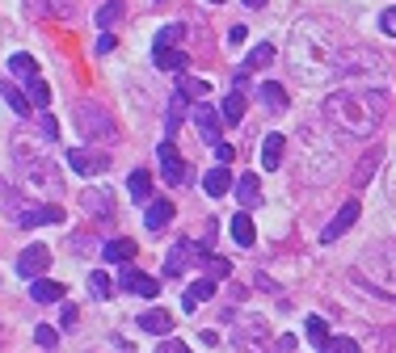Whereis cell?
<instances>
[{
    "instance_id": "41",
    "label": "cell",
    "mask_w": 396,
    "mask_h": 353,
    "mask_svg": "<svg viewBox=\"0 0 396 353\" xmlns=\"http://www.w3.org/2000/svg\"><path fill=\"white\" fill-rule=\"evenodd\" d=\"M177 88H181V93H190V97L211 93V84H207V80H194V76H181V80H177Z\"/></svg>"
},
{
    "instance_id": "14",
    "label": "cell",
    "mask_w": 396,
    "mask_h": 353,
    "mask_svg": "<svg viewBox=\"0 0 396 353\" xmlns=\"http://www.w3.org/2000/svg\"><path fill=\"white\" fill-rule=\"evenodd\" d=\"M173 223V202L169 198H152L148 206H143V227L148 232H160V227H169Z\"/></svg>"
},
{
    "instance_id": "42",
    "label": "cell",
    "mask_w": 396,
    "mask_h": 353,
    "mask_svg": "<svg viewBox=\"0 0 396 353\" xmlns=\"http://www.w3.org/2000/svg\"><path fill=\"white\" fill-rule=\"evenodd\" d=\"M34 341H38L42 349H55V345H59V333H55L51 324H42V328H34Z\"/></svg>"
},
{
    "instance_id": "31",
    "label": "cell",
    "mask_w": 396,
    "mask_h": 353,
    "mask_svg": "<svg viewBox=\"0 0 396 353\" xmlns=\"http://www.w3.org/2000/svg\"><path fill=\"white\" fill-rule=\"evenodd\" d=\"M118 21H122V0H106V4L97 8V25H101V29H114Z\"/></svg>"
},
{
    "instance_id": "33",
    "label": "cell",
    "mask_w": 396,
    "mask_h": 353,
    "mask_svg": "<svg viewBox=\"0 0 396 353\" xmlns=\"http://www.w3.org/2000/svg\"><path fill=\"white\" fill-rule=\"evenodd\" d=\"M181 38H186V25H181V21H177V25H165V29L156 34V42H152V51H165V46H177Z\"/></svg>"
},
{
    "instance_id": "16",
    "label": "cell",
    "mask_w": 396,
    "mask_h": 353,
    "mask_svg": "<svg viewBox=\"0 0 396 353\" xmlns=\"http://www.w3.org/2000/svg\"><path fill=\"white\" fill-rule=\"evenodd\" d=\"M194 253H198V248H194V244H186V240H181V244H173V248H169V261H165V278H181V269H190V265H194V261H190Z\"/></svg>"
},
{
    "instance_id": "35",
    "label": "cell",
    "mask_w": 396,
    "mask_h": 353,
    "mask_svg": "<svg viewBox=\"0 0 396 353\" xmlns=\"http://www.w3.org/2000/svg\"><path fill=\"white\" fill-rule=\"evenodd\" d=\"M304 328H308V341H312L317 349H325V345H329V324H325L321 316H308V324H304Z\"/></svg>"
},
{
    "instance_id": "27",
    "label": "cell",
    "mask_w": 396,
    "mask_h": 353,
    "mask_svg": "<svg viewBox=\"0 0 396 353\" xmlns=\"http://www.w3.org/2000/svg\"><path fill=\"white\" fill-rule=\"evenodd\" d=\"M219 114H224L228 126H241V118H245V93H228L224 105H219Z\"/></svg>"
},
{
    "instance_id": "5",
    "label": "cell",
    "mask_w": 396,
    "mask_h": 353,
    "mask_svg": "<svg viewBox=\"0 0 396 353\" xmlns=\"http://www.w3.org/2000/svg\"><path fill=\"white\" fill-rule=\"evenodd\" d=\"M68 164H72V173H80V177H97V173H106L110 168V152L106 147H72L68 152Z\"/></svg>"
},
{
    "instance_id": "32",
    "label": "cell",
    "mask_w": 396,
    "mask_h": 353,
    "mask_svg": "<svg viewBox=\"0 0 396 353\" xmlns=\"http://www.w3.org/2000/svg\"><path fill=\"white\" fill-rule=\"evenodd\" d=\"M8 72H13V76H21V80H34V76H38V63H34L25 51H17V55L8 59Z\"/></svg>"
},
{
    "instance_id": "2",
    "label": "cell",
    "mask_w": 396,
    "mask_h": 353,
    "mask_svg": "<svg viewBox=\"0 0 396 353\" xmlns=\"http://www.w3.org/2000/svg\"><path fill=\"white\" fill-rule=\"evenodd\" d=\"M8 168H13V177L21 181V185H30L34 194H63V177H59V168L34 147V143H25V139H13L8 143Z\"/></svg>"
},
{
    "instance_id": "43",
    "label": "cell",
    "mask_w": 396,
    "mask_h": 353,
    "mask_svg": "<svg viewBox=\"0 0 396 353\" xmlns=\"http://www.w3.org/2000/svg\"><path fill=\"white\" fill-rule=\"evenodd\" d=\"M38 135H42L46 143H55V139H59V122H55L51 114H46V118H38Z\"/></svg>"
},
{
    "instance_id": "13",
    "label": "cell",
    "mask_w": 396,
    "mask_h": 353,
    "mask_svg": "<svg viewBox=\"0 0 396 353\" xmlns=\"http://www.w3.org/2000/svg\"><path fill=\"white\" fill-rule=\"evenodd\" d=\"M13 223L21 227V232H30V227H42V223H63V206H34V211H17L13 215Z\"/></svg>"
},
{
    "instance_id": "38",
    "label": "cell",
    "mask_w": 396,
    "mask_h": 353,
    "mask_svg": "<svg viewBox=\"0 0 396 353\" xmlns=\"http://www.w3.org/2000/svg\"><path fill=\"white\" fill-rule=\"evenodd\" d=\"M25 93H30V101H34V105H42V109H46V101H51L46 80H38V76H34V80H25Z\"/></svg>"
},
{
    "instance_id": "9",
    "label": "cell",
    "mask_w": 396,
    "mask_h": 353,
    "mask_svg": "<svg viewBox=\"0 0 396 353\" xmlns=\"http://www.w3.org/2000/svg\"><path fill=\"white\" fill-rule=\"evenodd\" d=\"M156 156H160V173H165V181H169V185L177 189V185H181V181L190 177V168H186V160H181V152H177V147H173V143L165 139V143L156 147Z\"/></svg>"
},
{
    "instance_id": "10",
    "label": "cell",
    "mask_w": 396,
    "mask_h": 353,
    "mask_svg": "<svg viewBox=\"0 0 396 353\" xmlns=\"http://www.w3.org/2000/svg\"><path fill=\"white\" fill-rule=\"evenodd\" d=\"M236 349L241 353H270V333L262 320H249L245 328H236Z\"/></svg>"
},
{
    "instance_id": "1",
    "label": "cell",
    "mask_w": 396,
    "mask_h": 353,
    "mask_svg": "<svg viewBox=\"0 0 396 353\" xmlns=\"http://www.w3.org/2000/svg\"><path fill=\"white\" fill-rule=\"evenodd\" d=\"M384 109H388V93L380 88H342V93H329L321 105L325 122L355 139H371L384 122Z\"/></svg>"
},
{
    "instance_id": "8",
    "label": "cell",
    "mask_w": 396,
    "mask_h": 353,
    "mask_svg": "<svg viewBox=\"0 0 396 353\" xmlns=\"http://www.w3.org/2000/svg\"><path fill=\"white\" fill-rule=\"evenodd\" d=\"M118 291L122 295H139V299H156L160 295V282L148 278V274H139L135 265H122L118 269Z\"/></svg>"
},
{
    "instance_id": "29",
    "label": "cell",
    "mask_w": 396,
    "mask_h": 353,
    "mask_svg": "<svg viewBox=\"0 0 396 353\" xmlns=\"http://www.w3.org/2000/svg\"><path fill=\"white\" fill-rule=\"evenodd\" d=\"M186 109H190V93H181V88H177V93H173V101H169V118H165V122H169V126H165L169 135L177 131V122L186 118Z\"/></svg>"
},
{
    "instance_id": "47",
    "label": "cell",
    "mask_w": 396,
    "mask_h": 353,
    "mask_svg": "<svg viewBox=\"0 0 396 353\" xmlns=\"http://www.w3.org/2000/svg\"><path fill=\"white\" fill-rule=\"evenodd\" d=\"M232 156H236V152H232V143H215V160H219V164H228Z\"/></svg>"
},
{
    "instance_id": "15",
    "label": "cell",
    "mask_w": 396,
    "mask_h": 353,
    "mask_svg": "<svg viewBox=\"0 0 396 353\" xmlns=\"http://www.w3.org/2000/svg\"><path fill=\"white\" fill-rule=\"evenodd\" d=\"M236 198H241V206L245 211H253V206H262V181H257V173H245V177H236Z\"/></svg>"
},
{
    "instance_id": "49",
    "label": "cell",
    "mask_w": 396,
    "mask_h": 353,
    "mask_svg": "<svg viewBox=\"0 0 396 353\" xmlns=\"http://www.w3.org/2000/svg\"><path fill=\"white\" fill-rule=\"evenodd\" d=\"M59 320H63V328H72V324H76V307H72V303H63V312H59Z\"/></svg>"
},
{
    "instance_id": "36",
    "label": "cell",
    "mask_w": 396,
    "mask_h": 353,
    "mask_svg": "<svg viewBox=\"0 0 396 353\" xmlns=\"http://www.w3.org/2000/svg\"><path fill=\"white\" fill-rule=\"evenodd\" d=\"M89 291H93V299H110V291H114L110 274H106V269H93V274H89Z\"/></svg>"
},
{
    "instance_id": "12",
    "label": "cell",
    "mask_w": 396,
    "mask_h": 353,
    "mask_svg": "<svg viewBox=\"0 0 396 353\" xmlns=\"http://www.w3.org/2000/svg\"><path fill=\"white\" fill-rule=\"evenodd\" d=\"M359 211H363V206H359V198H350V202H342V211H338V215L329 219V227L321 232V240H325V244H333L338 236H346V232L355 227V219H359Z\"/></svg>"
},
{
    "instance_id": "11",
    "label": "cell",
    "mask_w": 396,
    "mask_h": 353,
    "mask_svg": "<svg viewBox=\"0 0 396 353\" xmlns=\"http://www.w3.org/2000/svg\"><path fill=\"white\" fill-rule=\"evenodd\" d=\"M80 211L93 215V219H114V215H118L110 189H84V194H80Z\"/></svg>"
},
{
    "instance_id": "37",
    "label": "cell",
    "mask_w": 396,
    "mask_h": 353,
    "mask_svg": "<svg viewBox=\"0 0 396 353\" xmlns=\"http://www.w3.org/2000/svg\"><path fill=\"white\" fill-rule=\"evenodd\" d=\"M245 63H249V67H270V63H274V46H270V42H257Z\"/></svg>"
},
{
    "instance_id": "4",
    "label": "cell",
    "mask_w": 396,
    "mask_h": 353,
    "mask_svg": "<svg viewBox=\"0 0 396 353\" xmlns=\"http://www.w3.org/2000/svg\"><path fill=\"white\" fill-rule=\"evenodd\" d=\"M72 118H76V131H80V139H84V143L106 147V143H114V139H118L114 114H110V109H101V105H93V101H76V105H72Z\"/></svg>"
},
{
    "instance_id": "39",
    "label": "cell",
    "mask_w": 396,
    "mask_h": 353,
    "mask_svg": "<svg viewBox=\"0 0 396 353\" xmlns=\"http://www.w3.org/2000/svg\"><path fill=\"white\" fill-rule=\"evenodd\" d=\"M228 274H232V261L211 253V257H207V278H215V282H219V278H228Z\"/></svg>"
},
{
    "instance_id": "26",
    "label": "cell",
    "mask_w": 396,
    "mask_h": 353,
    "mask_svg": "<svg viewBox=\"0 0 396 353\" xmlns=\"http://www.w3.org/2000/svg\"><path fill=\"white\" fill-rule=\"evenodd\" d=\"M380 160H384V147H371L363 160H359V173H355V189H363L367 181H371V173L380 168Z\"/></svg>"
},
{
    "instance_id": "51",
    "label": "cell",
    "mask_w": 396,
    "mask_h": 353,
    "mask_svg": "<svg viewBox=\"0 0 396 353\" xmlns=\"http://www.w3.org/2000/svg\"><path fill=\"white\" fill-rule=\"evenodd\" d=\"M207 4H219V0H207Z\"/></svg>"
},
{
    "instance_id": "7",
    "label": "cell",
    "mask_w": 396,
    "mask_h": 353,
    "mask_svg": "<svg viewBox=\"0 0 396 353\" xmlns=\"http://www.w3.org/2000/svg\"><path fill=\"white\" fill-rule=\"evenodd\" d=\"M46 265H51V248L46 244H30V248H21V257H17V278H25V282H34V278H42L46 274Z\"/></svg>"
},
{
    "instance_id": "25",
    "label": "cell",
    "mask_w": 396,
    "mask_h": 353,
    "mask_svg": "<svg viewBox=\"0 0 396 353\" xmlns=\"http://www.w3.org/2000/svg\"><path fill=\"white\" fill-rule=\"evenodd\" d=\"M152 59H156V67L160 72H186V51H177V46H165V51H152Z\"/></svg>"
},
{
    "instance_id": "22",
    "label": "cell",
    "mask_w": 396,
    "mask_h": 353,
    "mask_svg": "<svg viewBox=\"0 0 396 353\" xmlns=\"http://www.w3.org/2000/svg\"><path fill=\"white\" fill-rule=\"evenodd\" d=\"M135 253H139V248H135V240H110V244L101 248V257H106V261H114V265H131V261H135Z\"/></svg>"
},
{
    "instance_id": "18",
    "label": "cell",
    "mask_w": 396,
    "mask_h": 353,
    "mask_svg": "<svg viewBox=\"0 0 396 353\" xmlns=\"http://www.w3.org/2000/svg\"><path fill=\"white\" fill-rule=\"evenodd\" d=\"M139 328L152 333V337H169V333H173V316H169L165 307H152V312L139 316Z\"/></svg>"
},
{
    "instance_id": "20",
    "label": "cell",
    "mask_w": 396,
    "mask_h": 353,
    "mask_svg": "<svg viewBox=\"0 0 396 353\" xmlns=\"http://www.w3.org/2000/svg\"><path fill=\"white\" fill-rule=\"evenodd\" d=\"M207 299H215V278H198V282H190V291H186L181 307H186V312H194V307H198V303H207Z\"/></svg>"
},
{
    "instance_id": "3",
    "label": "cell",
    "mask_w": 396,
    "mask_h": 353,
    "mask_svg": "<svg viewBox=\"0 0 396 353\" xmlns=\"http://www.w3.org/2000/svg\"><path fill=\"white\" fill-rule=\"evenodd\" d=\"M287 55H291V67H295L300 76L308 72V59H321L325 76H329V72H338V55H333V46H329V29H325L321 21H300V25H295V34H291Z\"/></svg>"
},
{
    "instance_id": "40",
    "label": "cell",
    "mask_w": 396,
    "mask_h": 353,
    "mask_svg": "<svg viewBox=\"0 0 396 353\" xmlns=\"http://www.w3.org/2000/svg\"><path fill=\"white\" fill-rule=\"evenodd\" d=\"M321 353H359V341L355 337H329V345Z\"/></svg>"
},
{
    "instance_id": "24",
    "label": "cell",
    "mask_w": 396,
    "mask_h": 353,
    "mask_svg": "<svg viewBox=\"0 0 396 353\" xmlns=\"http://www.w3.org/2000/svg\"><path fill=\"white\" fill-rule=\"evenodd\" d=\"M34 13H46V17H59V21H72L76 17V0H30Z\"/></svg>"
},
{
    "instance_id": "48",
    "label": "cell",
    "mask_w": 396,
    "mask_h": 353,
    "mask_svg": "<svg viewBox=\"0 0 396 353\" xmlns=\"http://www.w3.org/2000/svg\"><path fill=\"white\" fill-rule=\"evenodd\" d=\"M156 353H190V349H186L181 341H169V337H165V341H160V349H156Z\"/></svg>"
},
{
    "instance_id": "50",
    "label": "cell",
    "mask_w": 396,
    "mask_h": 353,
    "mask_svg": "<svg viewBox=\"0 0 396 353\" xmlns=\"http://www.w3.org/2000/svg\"><path fill=\"white\" fill-rule=\"evenodd\" d=\"M245 8H266V0H245Z\"/></svg>"
},
{
    "instance_id": "34",
    "label": "cell",
    "mask_w": 396,
    "mask_h": 353,
    "mask_svg": "<svg viewBox=\"0 0 396 353\" xmlns=\"http://www.w3.org/2000/svg\"><path fill=\"white\" fill-rule=\"evenodd\" d=\"M262 101H266V109H274V114L287 109V93H283V84H274V80L262 84Z\"/></svg>"
},
{
    "instance_id": "21",
    "label": "cell",
    "mask_w": 396,
    "mask_h": 353,
    "mask_svg": "<svg viewBox=\"0 0 396 353\" xmlns=\"http://www.w3.org/2000/svg\"><path fill=\"white\" fill-rule=\"evenodd\" d=\"M127 194H131L139 206H148V202H152V177H148L143 168H135V173L127 177Z\"/></svg>"
},
{
    "instance_id": "23",
    "label": "cell",
    "mask_w": 396,
    "mask_h": 353,
    "mask_svg": "<svg viewBox=\"0 0 396 353\" xmlns=\"http://www.w3.org/2000/svg\"><path fill=\"white\" fill-rule=\"evenodd\" d=\"M30 299H34V303H59V299H63V286L51 282V278H34V282H30Z\"/></svg>"
},
{
    "instance_id": "19",
    "label": "cell",
    "mask_w": 396,
    "mask_h": 353,
    "mask_svg": "<svg viewBox=\"0 0 396 353\" xmlns=\"http://www.w3.org/2000/svg\"><path fill=\"white\" fill-rule=\"evenodd\" d=\"M283 152H287V143H283V135L274 131V135H266L262 139V168H283Z\"/></svg>"
},
{
    "instance_id": "28",
    "label": "cell",
    "mask_w": 396,
    "mask_h": 353,
    "mask_svg": "<svg viewBox=\"0 0 396 353\" xmlns=\"http://www.w3.org/2000/svg\"><path fill=\"white\" fill-rule=\"evenodd\" d=\"M0 93H4V105H8L13 114H21V118L30 114V105H34V101H30V97H21V88H17V84H8V80H4V84H0Z\"/></svg>"
},
{
    "instance_id": "44",
    "label": "cell",
    "mask_w": 396,
    "mask_h": 353,
    "mask_svg": "<svg viewBox=\"0 0 396 353\" xmlns=\"http://www.w3.org/2000/svg\"><path fill=\"white\" fill-rule=\"evenodd\" d=\"M380 25H384L388 38H396V8H384V13H380Z\"/></svg>"
},
{
    "instance_id": "45",
    "label": "cell",
    "mask_w": 396,
    "mask_h": 353,
    "mask_svg": "<svg viewBox=\"0 0 396 353\" xmlns=\"http://www.w3.org/2000/svg\"><path fill=\"white\" fill-rule=\"evenodd\" d=\"M245 38H249V29H245V25H232V29H228V46H241Z\"/></svg>"
},
{
    "instance_id": "17",
    "label": "cell",
    "mask_w": 396,
    "mask_h": 353,
    "mask_svg": "<svg viewBox=\"0 0 396 353\" xmlns=\"http://www.w3.org/2000/svg\"><path fill=\"white\" fill-rule=\"evenodd\" d=\"M236 181H232V173H228V164H215L207 177H203V189H207V198H224L228 189H232Z\"/></svg>"
},
{
    "instance_id": "30",
    "label": "cell",
    "mask_w": 396,
    "mask_h": 353,
    "mask_svg": "<svg viewBox=\"0 0 396 353\" xmlns=\"http://www.w3.org/2000/svg\"><path fill=\"white\" fill-rule=\"evenodd\" d=\"M232 240H236V244H245V248H249V244L257 240V232H253V219H249V211H241V215L232 219Z\"/></svg>"
},
{
    "instance_id": "46",
    "label": "cell",
    "mask_w": 396,
    "mask_h": 353,
    "mask_svg": "<svg viewBox=\"0 0 396 353\" xmlns=\"http://www.w3.org/2000/svg\"><path fill=\"white\" fill-rule=\"evenodd\" d=\"M110 51H114V34H110V29H106V34H101V38H97V55H110Z\"/></svg>"
},
{
    "instance_id": "6",
    "label": "cell",
    "mask_w": 396,
    "mask_h": 353,
    "mask_svg": "<svg viewBox=\"0 0 396 353\" xmlns=\"http://www.w3.org/2000/svg\"><path fill=\"white\" fill-rule=\"evenodd\" d=\"M194 126H198V139L203 143H224V114H215V105H207V101H198L194 105Z\"/></svg>"
}]
</instances>
